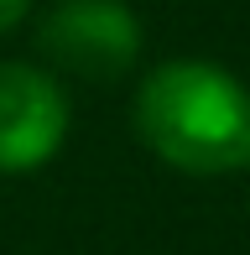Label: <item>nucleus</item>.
<instances>
[{
	"mask_svg": "<svg viewBox=\"0 0 250 255\" xmlns=\"http://www.w3.org/2000/svg\"><path fill=\"white\" fill-rule=\"evenodd\" d=\"M135 130L188 177L250 167V89L214 57H167L135 89Z\"/></svg>",
	"mask_w": 250,
	"mask_h": 255,
	"instance_id": "obj_1",
	"label": "nucleus"
},
{
	"mask_svg": "<svg viewBox=\"0 0 250 255\" xmlns=\"http://www.w3.org/2000/svg\"><path fill=\"white\" fill-rule=\"evenodd\" d=\"M37 52L58 73L120 84L141 63V16L125 0H58L37 21Z\"/></svg>",
	"mask_w": 250,
	"mask_h": 255,
	"instance_id": "obj_2",
	"label": "nucleus"
},
{
	"mask_svg": "<svg viewBox=\"0 0 250 255\" xmlns=\"http://www.w3.org/2000/svg\"><path fill=\"white\" fill-rule=\"evenodd\" d=\"M68 94L37 63H0V177L42 172L68 141Z\"/></svg>",
	"mask_w": 250,
	"mask_h": 255,
	"instance_id": "obj_3",
	"label": "nucleus"
},
{
	"mask_svg": "<svg viewBox=\"0 0 250 255\" xmlns=\"http://www.w3.org/2000/svg\"><path fill=\"white\" fill-rule=\"evenodd\" d=\"M26 16H31V0H0V37H5V31H16Z\"/></svg>",
	"mask_w": 250,
	"mask_h": 255,
	"instance_id": "obj_4",
	"label": "nucleus"
}]
</instances>
